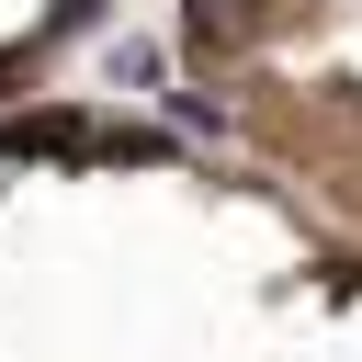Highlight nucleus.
Masks as SVG:
<instances>
[{
	"mask_svg": "<svg viewBox=\"0 0 362 362\" xmlns=\"http://www.w3.org/2000/svg\"><path fill=\"white\" fill-rule=\"evenodd\" d=\"M181 23H192L204 45H249V34H260V0H181Z\"/></svg>",
	"mask_w": 362,
	"mask_h": 362,
	"instance_id": "f257e3e1",
	"label": "nucleus"
}]
</instances>
